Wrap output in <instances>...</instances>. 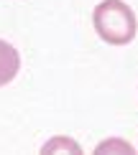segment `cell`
<instances>
[{
	"instance_id": "cell-1",
	"label": "cell",
	"mask_w": 138,
	"mask_h": 155,
	"mask_svg": "<svg viewBox=\"0 0 138 155\" xmlns=\"http://www.w3.org/2000/svg\"><path fill=\"white\" fill-rule=\"evenodd\" d=\"M92 25L97 36L110 46H126L138 33L136 13L123 0H102L92 10Z\"/></svg>"
},
{
	"instance_id": "cell-2",
	"label": "cell",
	"mask_w": 138,
	"mask_h": 155,
	"mask_svg": "<svg viewBox=\"0 0 138 155\" xmlns=\"http://www.w3.org/2000/svg\"><path fill=\"white\" fill-rule=\"evenodd\" d=\"M18 69H21V54H18V48H13V43L0 38V87H5V84H10L16 79Z\"/></svg>"
},
{
	"instance_id": "cell-3",
	"label": "cell",
	"mask_w": 138,
	"mask_h": 155,
	"mask_svg": "<svg viewBox=\"0 0 138 155\" xmlns=\"http://www.w3.org/2000/svg\"><path fill=\"white\" fill-rule=\"evenodd\" d=\"M38 155H84V150L69 135H54V137H49L41 145V153Z\"/></svg>"
},
{
	"instance_id": "cell-4",
	"label": "cell",
	"mask_w": 138,
	"mask_h": 155,
	"mask_svg": "<svg viewBox=\"0 0 138 155\" xmlns=\"http://www.w3.org/2000/svg\"><path fill=\"white\" fill-rule=\"evenodd\" d=\"M92 155H138L136 147L123 137H105L102 143L95 145Z\"/></svg>"
}]
</instances>
